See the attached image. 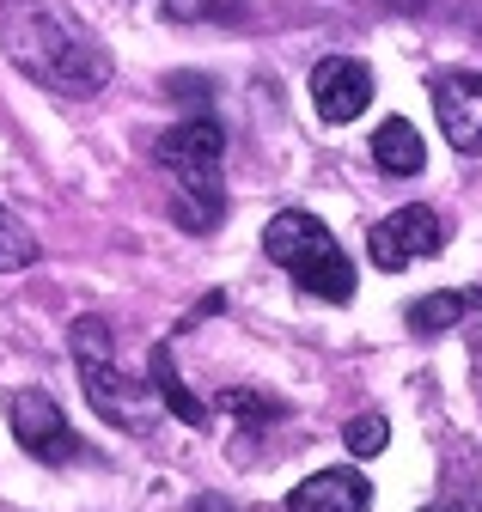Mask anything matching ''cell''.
<instances>
[{
    "instance_id": "8fae6325",
    "label": "cell",
    "mask_w": 482,
    "mask_h": 512,
    "mask_svg": "<svg viewBox=\"0 0 482 512\" xmlns=\"http://www.w3.org/2000/svg\"><path fill=\"white\" fill-rule=\"evenodd\" d=\"M153 384H159V397H165V409H171L177 421H190V427H196V421H208V403L190 391L184 378H177V366H171V348H165V342L153 348Z\"/></svg>"
},
{
    "instance_id": "7a4b0ae2",
    "label": "cell",
    "mask_w": 482,
    "mask_h": 512,
    "mask_svg": "<svg viewBox=\"0 0 482 512\" xmlns=\"http://www.w3.org/2000/svg\"><path fill=\"white\" fill-rule=\"evenodd\" d=\"M220 159H226V128L214 116H184L153 141V165L165 171V183L177 189L171 214L190 232H214L226 214V183H220Z\"/></svg>"
},
{
    "instance_id": "5bb4252c",
    "label": "cell",
    "mask_w": 482,
    "mask_h": 512,
    "mask_svg": "<svg viewBox=\"0 0 482 512\" xmlns=\"http://www.w3.org/2000/svg\"><path fill=\"white\" fill-rule=\"evenodd\" d=\"M214 409H220V415H245L251 427L281 421V403H275V397H263V391H220V397H214Z\"/></svg>"
},
{
    "instance_id": "52a82bcc",
    "label": "cell",
    "mask_w": 482,
    "mask_h": 512,
    "mask_svg": "<svg viewBox=\"0 0 482 512\" xmlns=\"http://www.w3.org/2000/svg\"><path fill=\"white\" fill-rule=\"evenodd\" d=\"M312 104L324 122H354L360 110L373 104V68L354 55H330L312 68Z\"/></svg>"
},
{
    "instance_id": "30bf717a",
    "label": "cell",
    "mask_w": 482,
    "mask_h": 512,
    "mask_svg": "<svg viewBox=\"0 0 482 512\" xmlns=\"http://www.w3.org/2000/svg\"><path fill=\"white\" fill-rule=\"evenodd\" d=\"M373 159H379L385 177H415L421 159H428V147H421V135H415L403 116H385V128L373 135Z\"/></svg>"
},
{
    "instance_id": "9c48e42d",
    "label": "cell",
    "mask_w": 482,
    "mask_h": 512,
    "mask_svg": "<svg viewBox=\"0 0 482 512\" xmlns=\"http://www.w3.org/2000/svg\"><path fill=\"white\" fill-rule=\"evenodd\" d=\"M373 488L360 470H318L287 494V512H367Z\"/></svg>"
},
{
    "instance_id": "6da1fadb",
    "label": "cell",
    "mask_w": 482,
    "mask_h": 512,
    "mask_svg": "<svg viewBox=\"0 0 482 512\" xmlns=\"http://www.w3.org/2000/svg\"><path fill=\"white\" fill-rule=\"evenodd\" d=\"M0 49L43 92L98 98L110 86V49L80 25L68 0H0Z\"/></svg>"
},
{
    "instance_id": "ac0fdd59",
    "label": "cell",
    "mask_w": 482,
    "mask_h": 512,
    "mask_svg": "<svg viewBox=\"0 0 482 512\" xmlns=\"http://www.w3.org/2000/svg\"><path fill=\"white\" fill-rule=\"evenodd\" d=\"M421 512H446V506H421Z\"/></svg>"
},
{
    "instance_id": "277c9868",
    "label": "cell",
    "mask_w": 482,
    "mask_h": 512,
    "mask_svg": "<svg viewBox=\"0 0 482 512\" xmlns=\"http://www.w3.org/2000/svg\"><path fill=\"white\" fill-rule=\"evenodd\" d=\"M263 256H269V263H281L312 299H330V305H348L354 299V263H348V250L306 208H281L263 226Z\"/></svg>"
},
{
    "instance_id": "4fadbf2b",
    "label": "cell",
    "mask_w": 482,
    "mask_h": 512,
    "mask_svg": "<svg viewBox=\"0 0 482 512\" xmlns=\"http://www.w3.org/2000/svg\"><path fill=\"white\" fill-rule=\"evenodd\" d=\"M43 256V244H37V232L0 202V275H19V269H31Z\"/></svg>"
},
{
    "instance_id": "e0dca14e",
    "label": "cell",
    "mask_w": 482,
    "mask_h": 512,
    "mask_svg": "<svg viewBox=\"0 0 482 512\" xmlns=\"http://www.w3.org/2000/svg\"><path fill=\"white\" fill-rule=\"evenodd\" d=\"M470 512H482V488H476V500H470Z\"/></svg>"
},
{
    "instance_id": "8992f818",
    "label": "cell",
    "mask_w": 482,
    "mask_h": 512,
    "mask_svg": "<svg viewBox=\"0 0 482 512\" xmlns=\"http://www.w3.org/2000/svg\"><path fill=\"white\" fill-rule=\"evenodd\" d=\"M434 250H446V220H440L434 208H421V202H409V208L385 214V220L367 232V256H373L385 275L409 269L415 256H434Z\"/></svg>"
},
{
    "instance_id": "2e32d148",
    "label": "cell",
    "mask_w": 482,
    "mask_h": 512,
    "mask_svg": "<svg viewBox=\"0 0 482 512\" xmlns=\"http://www.w3.org/2000/svg\"><path fill=\"white\" fill-rule=\"evenodd\" d=\"M190 512H238V506H232V500H220V494H196V500H190Z\"/></svg>"
},
{
    "instance_id": "9a60e30c",
    "label": "cell",
    "mask_w": 482,
    "mask_h": 512,
    "mask_svg": "<svg viewBox=\"0 0 482 512\" xmlns=\"http://www.w3.org/2000/svg\"><path fill=\"white\" fill-rule=\"evenodd\" d=\"M385 439H391V427H385L379 415H354V421H348V452H354V458L385 452Z\"/></svg>"
},
{
    "instance_id": "5b68a950",
    "label": "cell",
    "mask_w": 482,
    "mask_h": 512,
    "mask_svg": "<svg viewBox=\"0 0 482 512\" xmlns=\"http://www.w3.org/2000/svg\"><path fill=\"white\" fill-rule=\"evenodd\" d=\"M7 427H13V439L25 445L37 464H74V458H86L74 421L62 415V403H55L49 391H13L7 397Z\"/></svg>"
},
{
    "instance_id": "ba28073f",
    "label": "cell",
    "mask_w": 482,
    "mask_h": 512,
    "mask_svg": "<svg viewBox=\"0 0 482 512\" xmlns=\"http://www.w3.org/2000/svg\"><path fill=\"white\" fill-rule=\"evenodd\" d=\"M434 116L458 153H482V74H440L428 80Z\"/></svg>"
},
{
    "instance_id": "3957f363",
    "label": "cell",
    "mask_w": 482,
    "mask_h": 512,
    "mask_svg": "<svg viewBox=\"0 0 482 512\" xmlns=\"http://www.w3.org/2000/svg\"><path fill=\"white\" fill-rule=\"evenodd\" d=\"M74 366H80V391L86 403L123 433H147L159 421V384L153 372H123L116 360V336L104 317H74Z\"/></svg>"
},
{
    "instance_id": "7c38bea8",
    "label": "cell",
    "mask_w": 482,
    "mask_h": 512,
    "mask_svg": "<svg viewBox=\"0 0 482 512\" xmlns=\"http://www.w3.org/2000/svg\"><path fill=\"white\" fill-rule=\"evenodd\" d=\"M464 311H470V293H428V299H415V305L403 311V324H409L415 336H446Z\"/></svg>"
}]
</instances>
